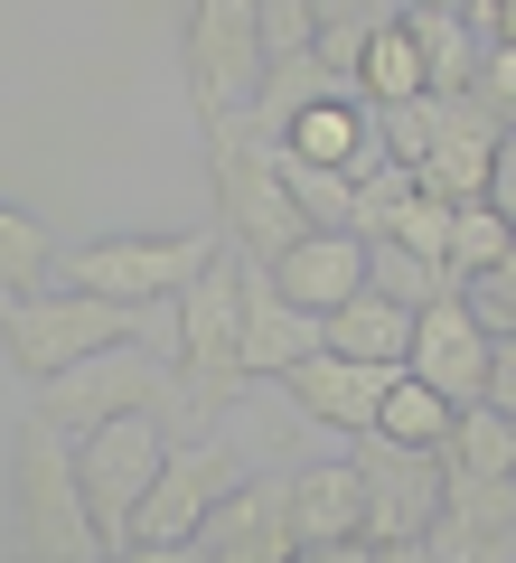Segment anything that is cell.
Instances as JSON below:
<instances>
[{"label": "cell", "mask_w": 516, "mask_h": 563, "mask_svg": "<svg viewBox=\"0 0 516 563\" xmlns=\"http://www.w3.org/2000/svg\"><path fill=\"white\" fill-rule=\"evenodd\" d=\"M207 179H217L226 235H235L244 263H263V273H273V263L292 254L300 235H310V217L292 207V179H282V141L263 132L254 113L207 122Z\"/></svg>", "instance_id": "obj_1"}, {"label": "cell", "mask_w": 516, "mask_h": 563, "mask_svg": "<svg viewBox=\"0 0 516 563\" xmlns=\"http://www.w3.org/2000/svg\"><path fill=\"white\" fill-rule=\"evenodd\" d=\"M10 498H20V563H103L76 451H66V432L47 413H29L20 442H10Z\"/></svg>", "instance_id": "obj_2"}, {"label": "cell", "mask_w": 516, "mask_h": 563, "mask_svg": "<svg viewBox=\"0 0 516 563\" xmlns=\"http://www.w3.org/2000/svg\"><path fill=\"white\" fill-rule=\"evenodd\" d=\"M39 413L57 422V432H103V422H122V413H151V422H169L179 432V357H151V339H122V347H103V357H76V366H57V376L39 385Z\"/></svg>", "instance_id": "obj_3"}, {"label": "cell", "mask_w": 516, "mask_h": 563, "mask_svg": "<svg viewBox=\"0 0 516 563\" xmlns=\"http://www.w3.org/2000/svg\"><path fill=\"white\" fill-rule=\"evenodd\" d=\"M122 339H151V310L103 301V291H66V282L57 291H29V301H0V347H10V366L29 385H47L76 357H103Z\"/></svg>", "instance_id": "obj_4"}, {"label": "cell", "mask_w": 516, "mask_h": 563, "mask_svg": "<svg viewBox=\"0 0 516 563\" xmlns=\"http://www.w3.org/2000/svg\"><path fill=\"white\" fill-rule=\"evenodd\" d=\"M179 85H188L198 132L226 113H254V95H263V0H188Z\"/></svg>", "instance_id": "obj_5"}, {"label": "cell", "mask_w": 516, "mask_h": 563, "mask_svg": "<svg viewBox=\"0 0 516 563\" xmlns=\"http://www.w3.org/2000/svg\"><path fill=\"white\" fill-rule=\"evenodd\" d=\"M217 254H226L217 235H103V244H76V254L57 263V282L66 291L132 301V310H169Z\"/></svg>", "instance_id": "obj_6"}, {"label": "cell", "mask_w": 516, "mask_h": 563, "mask_svg": "<svg viewBox=\"0 0 516 563\" xmlns=\"http://www.w3.org/2000/svg\"><path fill=\"white\" fill-rule=\"evenodd\" d=\"M169 442H179V432L151 422V413H122V422H103V432H85V442H76V479H85V507H95L103 554L132 544V517H141V498H151Z\"/></svg>", "instance_id": "obj_7"}, {"label": "cell", "mask_w": 516, "mask_h": 563, "mask_svg": "<svg viewBox=\"0 0 516 563\" xmlns=\"http://www.w3.org/2000/svg\"><path fill=\"white\" fill-rule=\"evenodd\" d=\"M358 479H366V544H422L441 526V498H451V461L441 451H414L395 432H358Z\"/></svg>", "instance_id": "obj_8"}, {"label": "cell", "mask_w": 516, "mask_h": 563, "mask_svg": "<svg viewBox=\"0 0 516 563\" xmlns=\"http://www.w3.org/2000/svg\"><path fill=\"white\" fill-rule=\"evenodd\" d=\"M235 488H244V461L217 442V432L169 442V461H160L151 498H141V517H132V544H188L226 498H235Z\"/></svg>", "instance_id": "obj_9"}, {"label": "cell", "mask_w": 516, "mask_h": 563, "mask_svg": "<svg viewBox=\"0 0 516 563\" xmlns=\"http://www.w3.org/2000/svg\"><path fill=\"white\" fill-rule=\"evenodd\" d=\"M404 366H414L441 404H460V413H470V404H488V329H479V310L460 301V291H451V301H432V310L414 320Z\"/></svg>", "instance_id": "obj_10"}, {"label": "cell", "mask_w": 516, "mask_h": 563, "mask_svg": "<svg viewBox=\"0 0 516 563\" xmlns=\"http://www.w3.org/2000/svg\"><path fill=\"white\" fill-rule=\"evenodd\" d=\"M395 376H404V366L329 357V347H319V357H300L292 376H273V385H282V395H292L310 422H329V432H348V442H358V432H376V413H385V395H395Z\"/></svg>", "instance_id": "obj_11"}, {"label": "cell", "mask_w": 516, "mask_h": 563, "mask_svg": "<svg viewBox=\"0 0 516 563\" xmlns=\"http://www.w3.org/2000/svg\"><path fill=\"white\" fill-rule=\"evenodd\" d=\"M497 132H507V122H497L479 95H441V132H432V151L414 161V188H422V198H441V207H470V198H488Z\"/></svg>", "instance_id": "obj_12"}, {"label": "cell", "mask_w": 516, "mask_h": 563, "mask_svg": "<svg viewBox=\"0 0 516 563\" xmlns=\"http://www.w3.org/2000/svg\"><path fill=\"white\" fill-rule=\"evenodd\" d=\"M319 310L282 301V282L263 263H244V376H292L300 357H319Z\"/></svg>", "instance_id": "obj_13"}, {"label": "cell", "mask_w": 516, "mask_h": 563, "mask_svg": "<svg viewBox=\"0 0 516 563\" xmlns=\"http://www.w3.org/2000/svg\"><path fill=\"white\" fill-rule=\"evenodd\" d=\"M198 544H207V563H292V498H282V479H244L198 526Z\"/></svg>", "instance_id": "obj_14"}, {"label": "cell", "mask_w": 516, "mask_h": 563, "mask_svg": "<svg viewBox=\"0 0 516 563\" xmlns=\"http://www.w3.org/2000/svg\"><path fill=\"white\" fill-rule=\"evenodd\" d=\"M273 282H282V301H300V310L329 320L338 301H358V291H366V244L338 235V225H310V235L273 263Z\"/></svg>", "instance_id": "obj_15"}, {"label": "cell", "mask_w": 516, "mask_h": 563, "mask_svg": "<svg viewBox=\"0 0 516 563\" xmlns=\"http://www.w3.org/2000/svg\"><path fill=\"white\" fill-rule=\"evenodd\" d=\"M282 498H292V544H348V536H366V479H358V461L292 470Z\"/></svg>", "instance_id": "obj_16"}, {"label": "cell", "mask_w": 516, "mask_h": 563, "mask_svg": "<svg viewBox=\"0 0 516 563\" xmlns=\"http://www.w3.org/2000/svg\"><path fill=\"white\" fill-rule=\"evenodd\" d=\"M404 38H414L422 85H432V95H479L488 38H479V29L460 20V10H441V0H414V10H404Z\"/></svg>", "instance_id": "obj_17"}, {"label": "cell", "mask_w": 516, "mask_h": 563, "mask_svg": "<svg viewBox=\"0 0 516 563\" xmlns=\"http://www.w3.org/2000/svg\"><path fill=\"white\" fill-rule=\"evenodd\" d=\"M414 320H422V310L385 301V291H358V301H338L329 320H319V339H329V357H376V366H404V347H414Z\"/></svg>", "instance_id": "obj_18"}, {"label": "cell", "mask_w": 516, "mask_h": 563, "mask_svg": "<svg viewBox=\"0 0 516 563\" xmlns=\"http://www.w3.org/2000/svg\"><path fill=\"white\" fill-rule=\"evenodd\" d=\"M366 141H376V103H366L358 85H348V95L310 103V113H300L292 132H282V151H292V161H319V169H348V161L366 151Z\"/></svg>", "instance_id": "obj_19"}, {"label": "cell", "mask_w": 516, "mask_h": 563, "mask_svg": "<svg viewBox=\"0 0 516 563\" xmlns=\"http://www.w3.org/2000/svg\"><path fill=\"white\" fill-rule=\"evenodd\" d=\"M441 461H451V479H516V413H497V404H470V413L451 422Z\"/></svg>", "instance_id": "obj_20"}, {"label": "cell", "mask_w": 516, "mask_h": 563, "mask_svg": "<svg viewBox=\"0 0 516 563\" xmlns=\"http://www.w3.org/2000/svg\"><path fill=\"white\" fill-rule=\"evenodd\" d=\"M47 282H57V235H47L29 207L0 198V301H29Z\"/></svg>", "instance_id": "obj_21"}, {"label": "cell", "mask_w": 516, "mask_h": 563, "mask_svg": "<svg viewBox=\"0 0 516 563\" xmlns=\"http://www.w3.org/2000/svg\"><path fill=\"white\" fill-rule=\"evenodd\" d=\"M329 95H348V85H338L319 57H273V66H263V95H254V122L282 141L300 113H310V103H329Z\"/></svg>", "instance_id": "obj_22"}, {"label": "cell", "mask_w": 516, "mask_h": 563, "mask_svg": "<svg viewBox=\"0 0 516 563\" xmlns=\"http://www.w3.org/2000/svg\"><path fill=\"white\" fill-rule=\"evenodd\" d=\"M507 244H516V225L497 217L488 198H470V207H451V254L441 263H451V282L470 291V282H488L497 263H507Z\"/></svg>", "instance_id": "obj_23"}, {"label": "cell", "mask_w": 516, "mask_h": 563, "mask_svg": "<svg viewBox=\"0 0 516 563\" xmlns=\"http://www.w3.org/2000/svg\"><path fill=\"white\" fill-rule=\"evenodd\" d=\"M358 95L376 103H414V95H432V85H422V57H414V38H404V20H385L376 38H366V66H358Z\"/></svg>", "instance_id": "obj_24"}, {"label": "cell", "mask_w": 516, "mask_h": 563, "mask_svg": "<svg viewBox=\"0 0 516 563\" xmlns=\"http://www.w3.org/2000/svg\"><path fill=\"white\" fill-rule=\"evenodd\" d=\"M366 291H385V301H404V310H432V301H451L460 282L441 273L432 254H404V244H366Z\"/></svg>", "instance_id": "obj_25"}, {"label": "cell", "mask_w": 516, "mask_h": 563, "mask_svg": "<svg viewBox=\"0 0 516 563\" xmlns=\"http://www.w3.org/2000/svg\"><path fill=\"white\" fill-rule=\"evenodd\" d=\"M451 422H460V404H441L432 385L404 366L395 395H385V413H376V432H395V442H414V451H441V442H451Z\"/></svg>", "instance_id": "obj_26"}, {"label": "cell", "mask_w": 516, "mask_h": 563, "mask_svg": "<svg viewBox=\"0 0 516 563\" xmlns=\"http://www.w3.org/2000/svg\"><path fill=\"white\" fill-rule=\"evenodd\" d=\"M282 179H292V207L310 225L358 235V179H348V169H319V161H292V151H282Z\"/></svg>", "instance_id": "obj_27"}, {"label": "cell", "mask_w": 516, "mask_h": 563, "mask_svg": "<svg viewBox=\"0 0 516 563\" xmlns=\"http://www.w3.org/2000/svg\"><path fill=\"white\" fill-rule=\"evenodd\" d=\"M404 198H414V169H404V161L366 169V179H358V244H385V235H395Z\"/></svg>", "instance_id": "obj_28"}, {"label": "cell", "mask_w": 516, "mask_h": 563, "mask_svg": "<svg viewBox=\"0 0 516 563\" xmlns=\"http://www.w3.org/2000/svg\"><path fill=\"white\" fill-rule=\"evenodd\" d=\"M376 132H385V151H395L404 169L432 151V132H441V95H414V103H385L376 113Z\"/></svg>", "instance_id": "obj_29"}, {"label": "cell", "mask_w": 516, "mask_h": 563, "mask_svg": "<svg viewBox=\"0 0 516 563\" xmlns=\"http://www.w3.org/2000/svg\"><path fill=\"white\" fill-rule=\"evenodd\" d=\"M385 244H404V254H451V207H441V198H422V188H414V198H404V217H395V235H385ZM441 273H451V263H441Z\"/></svg>", "instance_id": "obj_30"}, {"label": "cell", "mask_w": 516, "mask_h": 563, "mask_svg": "<svg viewBox=\"0 0 516 563\" xmlns=\"http://www.w3.org/2000/svg\"><path fill=\"white\" fill-rule=\"evenodd\" d=\"M319 47V10L310 0H263V66L273 57H310Z\"/></svg>", "instance_id": "obj_31"}, {"label": "cell", "mask_w": 516, "mask_h": 563, "mask_svg": "<svg viewBox=\"0 0 516 563\" xmlns=\"http://www.w3.org/2000/svg\"><path fill=\"white\" fill-rule=\"evenodd\" d=\"M479 103H488L497 122H516V47H488V66H479Z\"/></svg>", "instance_id": "obj_32"}, {"label": "cell", "mask_w": 516, "mask_h": 563, "mask_svg": "<svg viewBox=\"0 0 516 563\" xmlns=\"http://www.w3.org/2000/svg\"><path fill=\"white\" fill-rule=\"evenodd\" d=\"M319 10V29H385V20H404L395 0H310Z\"/></svg>", "instance_id": "obj_33"}, {"label": "cell", "mask_w": 516, "mask_h": 563, "mask_svg": "<svg viewBox=\"0 0 516 563\" xmlns=\"http://www.w3.org/2000/svg\"><path fill=\"white\" fill-rule=\"evenodd\" d=\"M488 404L516 413V329H488Z\"/></svg>", "instance_id": "obj_34"}, {"label": "cell", "mask_w": 516, "mask_h": 563, "mask_svg": "<svg viewBox=\"0 0 516 563\" xmlns=\"http://www.w3.org/2000/svg\"><path fill=\"white\" fill-rule=\"evenodd\" d=\"M488 207H497V217L516 225V122L497 132V161H488Z\"/></svg>", "instance_id": "obj_35"}, {"label": "cell", "mask_w": 516, "mask_h": 563, "mask_svg": "<svg viewBox=\"0 0 516 563\" xmlns=\"http://www.w3.org/2000/svg\"><path fill=\"white\" fill-rule=\"evenodd\" d=\"M103 563H207V544L188 536V544H122V554H103Z\"/></svg>", "instance_id": "obj_36"}, {"label": "cell", "mask_w": 516, "mask_h": 563, "mask_svg": "<svg viewBox=\"0 0 516 563\" xmlns=\"http://www.w3.org/2000/svg\"><path fill=\"white\" fill-rule=\"evenodd\" d=\"M292 563H376V544L348 536V544H292Z\"/></svg>", "instance_id": "obj_37"}, {"label": "cell", "mask_w": 516, "mask_h": 563, "mask_svg": "<svg viewBox=\"0 0 516 563\" xmlns=\"http://www.w3.org/2000/svg\"><path fill=\"white\" fill-rule=\"evenodd\" d=\"M376 563H441V554H432V536H422V544H376Z\"/></svg>", "instance_id": "obj_38"}, {"label": "cell", "mask_w": 516, "mask_h": 563, "mask_svg": "<svg viewBox=\"0 0 516 563\" xmlns=\"http://www.w3.org/2000/svg\"><path fill=\"white\" fill-rule=\"evenodd\" d=\"M441 10H460V0H441Z\"/></svg>", "instance_id": "obj_39"}]
</instances>
